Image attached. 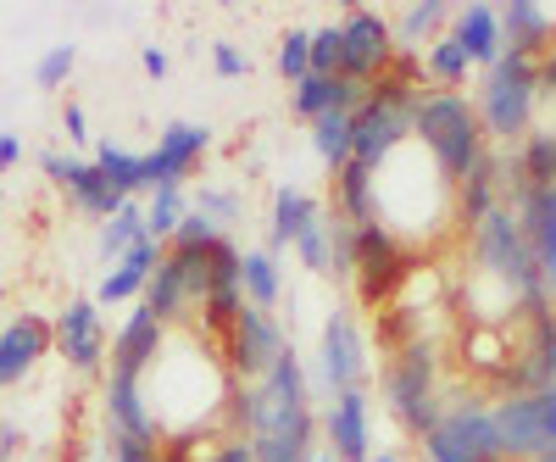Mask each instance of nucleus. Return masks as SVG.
Segmentation results:
<instances>
[{
    "label": "nucleus",
    "instance_id": "b1692460",
    "mask_svg": "<svg viewBox=\"0 0 556 462\" xmlns=\"http://www.w3.org/2000/svg\"><path fill=\"white\" fill-rule=\"evenodd\" d=\"M323 217V207L306 196V190H295V184H285V190L273 196V212H267V251H290V246H301V235Z\"/></svg>",
    "mask_w": 556,
    "mask_h": 462
},
{
    "label": "nucleus",
    "instance_id": "4c0bfd02",
    "mask_svg": "<svg viewBox=\"0 0 556 462\" xmlns=\"http://www.w3.org/2000/svg\"><path fill=\"white\" fill-rule=\"evenodd\" d=\"M301 262L312 267V273H334V257H329V207H323V217L306 228V235H301Z\"/></svg>",
    "mask_w": 556,
    "mask_h": 462
},
{
    "label": "nucleus",
    "instance_id": "7c9ffc66",
    "mask_svg": "<svg viewBox=\"0 0 556 462\" xmlns=\"http://www.w3.org/2000/svg\"><path fill=\"white\" fill-rule=\"evenodd\" d=\"M184 212H190V190H184V184H162V190H151V201H146V235L156 246H167L173 228L184 223Z\"/></svg>",
    "mask_w": 556,
    "mask_h": 462
},
{
    "label": "nucleus",
    "instance_id": "37998d69",
    "mask_svg": "<svg viewBox=\"0 0 556 462\" xmlns=\"http://www.w3.org/2000/svg\"><path fill=\"white\" fill-rule=\"evenodd\" d=\"M212 67H217L223 78H245V73H251V57L235 51L228 39H217V45H212Z\"/></svg>",
    "mask_w": 556,
    "mask_h": 462
},
{
    "label": "nucleus",
    "instance_id": "bb28decb",
    "mask_svg": "<svg viewBox=\"0 0 556 462\" xmlns=\"http://www.w3.org/2000/svg\"><path fill=\"white\" fill-rule=\"evenodd\" d=\"M312 151H317L323 167H329V178H334L340 167H351V151H356V112L317 117V123H312Z\"/></svg>",
    "mask_w": 556,
    "mask_h": 462
},
{
    "label": "nucleus",
    "instance_id": "a211bd4d",
    "mask_svg": "<svg viewBox=\"0 0 556 462\" xmlns=\"http://www.w3.org/2000/svg\"><path fill=\"white\" fill-rule=\"evenodd\" d=\"M513 374V396H534V390H556V307L529 317V335L518 362L506 367Z\"/></svg>",
    "mask_w": 556,
    "mask_h": 462
},
{
    "label": "nucleus",
    "instance_id": "a878e982",
    "mask_svg": "<svg viewBox=\"0 0 556 462\" xmlns=\"http://www.w3.org/2000/svg\"><path fill=\"white\" fill-rule=\"evenodd\" d=\"M334 212H340L351 228L379 223V207H374V173H367L362 162H351V167L334 173Z\"/></svg>",
    "mask_w": 556,
    "mask_h": 462
},
{
    "label": "nucleus",
    "instance_id": "dca6fc26",
    "mask_svg": "<svg viewBox=\"0 0 556 462\" xmlns=\"http://www.w3.org/2000/svg\"><path fill=\"white\" fill-rule=\"evenodd\" d=\"M323 446L334 462H374V424H367V390H345L323 412Z\"/></svg>",
    "mask_w": 556,
    "mask_h": 462
},
{
    "label": "nucleus",
    "instance_id": "39448f33",
    "mask_svg": "<svg viewBox=\"0 0 556 462\" xmlns=\"http://www.w3.org/2000/svg\"><path fill=\"white\" fill-rule=\"evenodd\" d=\"M384 401H390V412L401 419V429L417 435V440H424V435L445 419V396H440V351H434L424 335L406 340V346L390 357V367H384Z\"/></svg>",
    "mask_w": 556,
    "mask_h": 462
},
{
    "label": "nucleus",
    "instance_id": "6ab92c4d",
    "mask_svg": "<svg viewBox=\"0 0 556 462\" xmlns=\"http://www.w3.org/2000/svg\"><path fill=\"white\" fill-rule=\"evenodd\" d=\"M374 96V84H356V78H329V73H306L295 89H290V107L301 123H317L329 112H362V101Z\"/></svg>",
    "mask_w": 556,
    "mask_h": 462
},
{
    "label": "nucleus",
    "instance_id": "393cba45",
    "mask_svg": "<svg viewBox=\"0 0 556 462\" xmlns=\"http://www.w3.org/2000/svg\"><path fill=\"white\" fill-rule=\"evenodd\" d=\"M451 17H456V7H445V0H412V7H401L395 23H390L395 51H417L424 39H429V45L445 39V34H451Z\"/></svg>",
    "mask_w": 556,
    "mask_h": 462
},
{
    "label": "nucleus",
    "instance_id": "3c124183",
    "mask_svg": "<svg viewBox=\"0 0 556 462\" xmlns=\"http://www.w3.org/2000/svg\"><path fill=\"white\" fill-rule=\"evenodd\" d=\"M374 462H401V457L395 451H374Z\"/></svg>",
    "mask_w": 556,
    "mask_h": 462
},
{
    "label": "nucleus",
    "instance_id": "20e7f679",
    "mask_svg": "<svg viewBox=\"0 0 556 462\" xmlns=\"http://www.w3.org/2000/svg\"><path fill=\"white\" fill-rule=\"evenodd\" d=\"M479 123L490 146H513L534 134V107H540V62L506 51L484 78H479Z\"/></svg>",
    "mask_w": 556,
    "mask_h": 462
},
{
    "label": "nucleus",
    "instance_id": "423d86ee",
    "mask_svg": "<svg viewBox=\"0 0 556 462\" xmlns=\"http://www.w3.org/2000/svg\"><path fill=\"white\" fill-rule=\"evenodd\" d=\"M367 335L351 307H334L329 323H323V340H317V385L329 396H345V390H362L367 385Z\"/></svg>",
    "mask_w": 556,
    "mask_h": 462
},
{
    "label": "nucleus",
    "instance_id": "f03ea898",
    "mask_svg": "<svg viewBox=\"0 0 556 462\" xmlns=\"http://www.w3.org/2000/svg\"><path fill=\"white\" fill-rule=\"evenodd\" d=\"M412 140L434 157V167L451 184H462L490 157L479 107L468 96H445V89H424V101H417V112H412Z\"/></svg>",
    "mask_w": 556,
    "mask_h": 462
},
{
    "label": "nucleus",
    "instance_id": "72a5a7b5",
    "mask_svg": "<svg viewBox=\"0 0 556 462\" xmlns=\"http://www.w3.org/2000/svg\"><path fill=\"white\" fill-rule=\"evenodd\" d=\"M190 207H195L201 217H212L217 228H228V223H240V217H245V201H240L235 190H223V184H201Z\"/></svg>",
    "mask_w": 556,
    "mask_h": 462
},
{
    "label": "nucleus",
    "instance_id": "4468645a",
    "mask_svg": "<svg viewBox=\"0 0 556 462\" xmlns=\"http://www.w3.org/2000/svg\"><path fill=\"white\" fill-rule=\"evenodd\" d=\"M56 351V335L39 312H23L0 329V390H17L34 367Z\"/></svg>",
    "mask_w": 556,
    "mask_h": 462
},
{
    "label": "nucleus",
    "instance_id": "a18cd8bd",
    "mask_svg": "<svg viewBox=\"0 0 556 462\" xmlns=\"http://www.w3.org/2000/svg\"><path fill=\"white\" fill-rule=\"evenodd\" d=\"M206 462H256V451H251L245 440H223V446H217Z\"/></svg>",
    "mask_w": 556,
    "mask_h": 462
},
{
    "label": "nucleus",
    "instance_id": "f3484780",
    "mask_svg": "<svg viewBox=\"0 0 556 462\" xmlns=\"http://www.w3.org/2000/svg\"><path fill=\"white\" fill-rule=\"evenodd\" d=\"M101 412H106V435L162 446V435H156V424H151V407H146V385H139V379L106 374V379H101Z\"/></svg>",
    "mask_w": 556,
    "mask_h": 462
},
{
    "label": "nucleus",
    "instance_id": "f257e3e1",
    "mask_svg": "<svg viewBox=\"0 0 556 462\" xmlns=\"http://www.w3.org/2000/svg\"><path fill=\"white\" fill-rule=\"evenodd\" d=\"M228 435L245 440L256 451V462H312L317 457V412H312V379L306 362L290 346L267 367V379L240 385L228 396Z\"/></svg>",
    "mask_w": 556,
    "mask_h": 462
},
{
    "label": "nucleus",
    "instance_id": "0eeeda50",
    "mask_svg": "<svg viewBox=\"0 0 556 462\" xmlns=\"http://www.w3.org/2000/svg\"><path fill=\"white\" fill-rule=\"evenodd\" d=\"M217 351H223V367L240 385H256V379H267V367L290 351V340H285V329H278L273 312H262V307L245 301V312L235 317V329L217 340Z\"/></svg>",
    "mask_w": 556,
    "mask_h": 462
},
{
    "label": "nucleus",
    "instance_id": "de8ad7c7",
    "mask_svg": "<svg viewBox=\"0 0 556 462\" xmlns=\"http://www.w3.org/2000/svg\"><path fill=\"white\" fill-rule=\"evenodd\" d=\"M540 96H556V45L540 57Z\"/></svg>",
    "mask_w": 556,
    "mask_h": 462
},
{
    "label": "nucleus",
    "instance_id": "7ed1b4c3",
    "mask_svg": "<svg viewBox=\"0 0 556 462\" xmlns=\"http://www.w3.org/2000/svg\"><path fill=\"white\" fill-rule=\"evenodd\" d=\"M468 240H473L479 273H490L495 285H506V290L518 296V317H523V323L556 307L551 290H545V279H540V257H534V246H529V235H523V223L513 217V207L490 212Z\"/></svg>",
    "mask_w": 556,
    "mask_h": 462
},
{
    "label": "nucleus",
    "instance_id": "4be33fe9",
    "mask_svg": "<svg viewBox=\"0 0 556 462\" xmlns=\"http://www.w3.org/2000/svg\"><path fill=\"white\" fill-rule=\"evenodd\" d=\"M495 12H501V39H506V51H518V57L540 62L551 45H556V23H551L545 7H534V0H506V7H495Z\"/></svg>",
    "mask_w": 556,
    "mask_h": 462
},
{
    "label": "nucleus",
    "instance_id": "a19ab883",
    "mask_svg": "<svg viewBox=\"0 0 556 462\" xmlns=\"http://www.w3.org/2000/svg\"><path fill=\"white\" fill-rule=\"evenodd\" d=\"M424 457H429V462H473V457H468V446L451 440V429H445V424H434V429L424 435Z\"/></svg>",
    "mask_w": 556,
    "mask_h": 462
},
{
    "label": "nucleus",
    "instance_id": "c9c22d12",
    "mask_svg": "<svg viewBox=\"0 0 556 462\" xmlns=\"http://www.w3.org/2000/svg\"><path fill=\"white\" fill-rule=\"evenodd\" d=\"M468 362H479V367H490V374H506L513 367V351H506V340H501V329H468Z\"/></svg>",
    "mask_w": 556,
    "mask_h": 462
},
{
    "label": "nucleus",
    "instance_id": "603ef678",
    "mask_svg": "<svg viewBox=\"0 0 556 462\" xmlns=\"http://www.w3.org/2000/svg\"><path fill=\"white\" fill-rule=\"evenodd\" d=\"M312 462H334V451H317V457H312Z\"/></svg>",
    "mask_w": 556,
    "mask_h": 462
},
{
    "label": "nucleus",
    "instance_id": "09e8293b",
    "mask_svg": "<svg viewBox=\"0 0 556 462\" xmlns=\"http://www.w3.org/2000/svg\"><path fill=\"white\" fill-rule=\"evenodd\" d=\"M17 157H23V140L17 134H0V167H17Z\"/></svg>",
    "mask_w": 556,
    "mask_h": 462
},
{
    "label": "nucleus",
    "instance_id": "79ce46f5",
    "mask_svg": "<svg viewBox=\"0 0 556 462\" xmlns=\"http://www.w3.org/2000/svg\"><path fill=\"white\" fill-rule=\"evenodd\" d=\"M106 457H112V462H162V446H146V440H123V435H106Z\"/></svg>",
    "mask_w": 556,
    "mask_h": 462
},
{
    "label": "nucleus",
    "instance_id": "5701e85b",
    "mask_svg": "<svg viewBox=\"0 0 556 462\" xmlns=\"http://www.w3.org/2000/svg\"><path fill=\"white\" fill-rule=\"evenodd\" d=\"M162 257H167V246H156L151 235L139 240L106 279H101V290H96V307H123V301H134V296H146V285H151V273L162 267Z\"/></svg>",
    "mask_w": 556,
    "mask_h": 462
},
{
    "label": "nucleus",
    "instance_id": "f704fd0d",
    "mask_svg": "<svg viewBox=\"0 0 556 462\" xmlns=\"http://www.w3.org/2000/svg\"><path fill=\"white\" fill-rule=\"evenodd\" d=\"M278 73H285V84H301L312 73V28H290L278 39Z\"/></svg>",
    "mask_w": 556,
    "mask_h": 462
},
{
    "label": "nucleus",
    "instance_id": "cd10ccee",
    "mask_svg": "<svg viewBox=\"0 0 556 462\" xmlns=\"http://www.w3.org/2000/svg\"><path fill=\"white\" fill-rule=\"evenodd\" d=\"M468 73H473V62L456 39H434L424 51V78L434 89H445V96H462V89H468Z\"/></svg>",
    "mask_w": 556,
    "mask_h": 462
},
{
    "label": "nucleus",
    "instance_id": "2f4dec72",
    "mask_svg": "<svg viewBox=\"0 0 556 462\" xmlns=\"http://www.w3.org/2000/svg\"><path fill=\"white\" fill-rule=\"evenodd\" d=\"M139 240H146V207L123 201V212L112 223H101V262H123Z\"/></svg>",
    "mask_w": 556,
    "mask_h": 462
},
{
    "label": "nucleus",
    "instance_id": "473e14b6",
    "mask_svg": "<svg viewBox=\"0 0 556 462\" xmlns=\"http://www.w3.org/2000/svg\"><path fill=\"white\" fill-rule=\"evenodd\" d=\"M518 173L523 184H540V190H556V128H534L523 151H518Z\"/></svg>",
    "mask_w": 556,
    "mask_h": 462
},
{
    "label": "nucleus",
    "instance_id": "2eb2a0df",
    "mask_svg": "<svg viewBox=\"0 0 556 462\" xmlns=\"http://www.w3.org/2000/svg\"><path fill=\"white\" fill-rule=\"evenodd\" d=\"M506 207H513V217L523 223V235H529V246H534V257H540V279H545V290H551V301H556V190L518 184Z\"/></svg>",
    "mask_w": 556,
    "mask_h": 462
},
{
    "label": "nucleus",
    "instance_id": "aec40b11",
    "mask_svg": "<svg viewBox=\"0 0 556 462\" xmlns=\"http://www.w3.org/2000/svg\"><path fill=\"white\" fill-rule=\"evenodd\" d=\"M440 424L451 429V440L468 446L473 462H506V446H501V429H495V412H490L484 401L456 396V401L445 407V419H440Z\"/></svg>",
    "mask_w": 556,
    "mask_h": 462
},
{
    "label": "nucleus",
    "instance_id": "c03bdc74",
    "mask_svg": "<svg viewBox=\"0 0 556 462\" xmlns=\"http://www.w3.org/2000/svg\"><path fill=\"white\" fill-rule=\"evenodd\" d=\"M62 128H67V140H73V146H84V140H89V117H84V107H78V101H67V107H62Z\"/></svg>",
    "mask_w": 556,
    "mask_h": 462
},
{
    "label": "nucleus",
    "instance_id": "f8f14e48",
    "mask_svg": "<svg viewBox=\"0 0 556 462\" xmlns=\"http://www.w3.org/2000/svg\"><path fill=\"white\" fill-rule=\"evenodd\" d=\"M206 151H212V128L206 123H167L156 151H146V184L151 190H162V184H184Z\"/></svg>",
    "mask_w": 556,
    "mask_h": 462
},
{
    "label": "nucleus",
    "instance_id": "ea45409f",
    "mask_svg": "<svg viewBox=\"0 0 556 462\" xmlns=\"http://www.w3.org/2000/svg\"><path fill=\"white\" fill-rule=\"evenodd\" d=\"M73 62H78L73 45H51V51L39 57V67H34V84H39V89H62L67 73H73Z\"/></svg>",
    "mask_w": 556,
    "mask_h": 462
},
{
    "label": "nucleus",
    "instance_id": "864d4df0",
    "mask_svg": "<svg viewBox=\"0 0 556 462\" xmlns=\"http://www.w3.org/2000/svg\"><path fill=\"white\" fill-rule=\"evenodd\" d=\"M0 301H7V290H0Z\"/></svg>",
    "mask_w": 556,
    "mask_h": 462
},
{
    "label": "nucleus",
    "instance_id": "6e6552de",
    "mask_svg": "<svg viewBox=\"0 0 556 462\" xmlns=\"http://www.w3.org/2000/svg\"><path fill=\"white\" fill-rule=\"evenodd\" d=\"M412 251L390 235V228L384 223H367V228H356V273H351V279L362 285V296L367 301H395L401 296V285L412 279Z\"/></svg>",
    "mask_w": 556,
    "mask_h": 462
},
{
    "label": "nucleus",
    "instance_id": "1a4fd4ad",
    "mask_svg": "<svg viewBox=\"0 0 556 462\" xmlns=\"http://www.w3.org/2000/svg\"><path fill=\"white\" fill-rule=\"evenodd\" d=\"M56 357H67V367H78V374H101L106 379V357H112V340H106V323H101V307L96 296H73L56 323Z\"/></svg>",
    "mask_w": 556,
    "mask_h": 462
},
{
    "label": "nucleus",
    "instance_id": "49530a36",
    "mask_svg": "<svg viewBox=\"0 0 556 462\" xmlns=\"http://www.w3.org/2000/svg\"><path fill=\"white\" fill-rule=\"evenodd\" d=\"M139 67H146L151 78H167V51H156V45H146V51H139Z\"/></svg>",
    "mask_w": 556,
    "mask_h": 462
},
{
    "label": "nucleus",
    "instance_id": "9d476101",
    "mask_svg": "<svg viewBox=\"0 0 556 462\" xmlns=\"http://www.w3.org/2000/svg\"><path fill=\"white\" fill-rule=\"evenodd\" d=\"M340 39H345V57H340V78H356V84H379L395 62V34H390V17L367 12V7H351L345 23H340Z\"/></svg>",
    "mask_w": 556,
    "mask_h": 462
},
{
    "label": "nucleus",
    "instance_id": "c756f323",
    "mask_svg": "<svg viewBox=\"0 0 556 462\" xmlns=\"http://www.w3.org/2000/svg\"><path fill=\"white\" fill-rule=\"evenodd\" d=\"M240 290H245V301H251V307H262V312H273V307H278V296H285V273H278L273 251H245Z\"/></svg>",
    "mask_w": 556,
    "mask_h": 462
},
{
    "label": "nucleus",
    "instance_id": "e433bc0d",
    "mask_svg": "<svg viewBox=\"0 0 556 462\" xmlns=\"http://www.w3.org/2000/svg\"><path fill=\"white\" fill-rule=\"evenodd\" d=\"M212 240H223V228L212 223V217H201L195 207L184 212V223L173 228V240H167V251H206Z\"/></svg>",
    "mask_w": 556,
    "mask_h": 462
},
{
    "label": "nucleus",
    "instance_id": "c85d7f7f",
    "mask_svg": "<svg viewBox=\"0 0 556 462\" xmlns=\"http://www.w3.org/2000/svg\"><path fill=\"white\" fill-rule=\"evenodd\" d=\"M96 167L106 173V184L123 196V201H139V196H151V184H146V157L139 151H123V146H101L96 151Z\"/></svg>",
    "mask_w": 556,
    "mask_h": 462
},
{
    "label": "nucleus",
    "instance_id": "8fccbe9b",
    "mask_svg": "<svg viewBox=\"0 0 556 462\" xmlns=\"http://www.w3.org/2000/svg\"><path fill=\"white\" fill-rule=\"evenodd\" d=\"M534 462H556V429H551V440H545V451H540Z\"/></svg>",
    "mask_w": 556,
    "mask_h": 462
},
{
    "label": "nucleus",
    "instance_id": "58836bf2",
    "mask_svg": "<svg viewBox=\"0 0 556 462\" xmlns=\"http://www.w3.org/2000/svg\"><path fill=\"white\" fill-rule=\"evenodd\" d=\"M340 57H345V39H340V23H323L312 28V73H340Z\"/></svg>",
    "mask_w": 556,
    "mask_h": 462
},
{
    "label": "nucleus",
    "instance_id": "412c9836",
    "mask_svg": "<svg viewBox=\"0 0 556 462\" xmlns=\"http://www.w3.org/2000/svg\"><path fill=\"white\" fill-rule=\"evenodd\" d=\"M445 39H456L462 51H468V62H473V67H484V73L506 57L501 12H495V7H484V0H473V7H456V17H451V34H445Z\"/></svg>",
    "mask_w": 556,
    "mask_h": 462
},
{
    "label": "nucleus",
    "instance_id": "ddd939ff",
    "mask_svg": "<svg viewBox=\"0 0 556 462\" xmlns=\"http://www.w3.org/2000/svg\"><path fill=\"white\" fill-rule=\"evenodd\" d=\"M167 346V323L139 301L128 317H123V329L112 335V357H106V374H128V379H146L151 374V362L162 357Z\"/></svg>",
    "mask_w": 556,
    "mask_h": 462
},
{
    "label": "nucleus",
    "instance_id": "9b49d317",
    "mask_svg": "<svg viewBox=\"0 0 556 462\" xmlns=\"http://www.w3.org/2000/svg\"><path fill=\"white\" fill-rule=\"evenodd\" d=\"M39 167H45V178H51L56 190H67V201H73L84 217H101V223H112V217L123 212V196L106 184V173H101L96 162L51 151V157H39Z\"/></svg>",
    "mask_w": 556,
    "mask_h": 462
}]
</instances>
